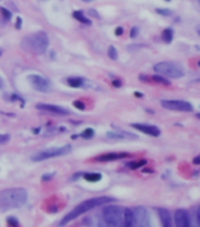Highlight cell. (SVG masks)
<instances>
[{
	"label": "cell",
	"instance_id": "cell-1",
	"mask_svg": "<svg viewBox=\"0 0 200 227\" xmlns=\"http://www.w3.org/2000/svg\"><path fill=\"white\" fill-rule=\"evenodd\" d=\"M27 200V191L22 187H12L0 191V211L19 208Z\"/></svg>",
	"mask_w": 200,
	"mask_h": 227
},
{
	"label": "cell",
	"instance_id": "cell-2",
	"mask_svg": "<svg viewBox=\"0 0 200 227\" xmlns=\"http://www.w3.org/2000/svg\"><path fill=\"white\" fill-rule=\"evenodd\" d=\"M116 200L114 198H111V196H97V198H92V199H88V200L84 201V202H81L79 204L78 206L74 208L73 211H71L69 214H66L64 219L60 221V225L64 226V225H66V224H69V222L73 221L74 219H77V218L81 215V214H84L86 212H90L91 210H93L95 207H99V206H104L106 204H110V202H113V201Z\"/></svg>",
	"mask_w": 200,
	"mask_h": 227
},
{
	"label": "cell",
	"instance_id": "cell-3",
	"mask_svg": "<svg viewBox=\"0 0 200 227\" xmlns=\"http://www.w3.org/2000/svg\"><path fill=\"white\" fill-rule=\"evenodd\" d=\"M48 37L45 32H37L25 37L21 40V48L33 55L44 54L48 47Z\"/></svg>",
	"mask_w": 200,
	"mask_h": 227
},
{
	"label": "cell",
	"instance_id": "cell-4",
	"mask_svg": "<svg viewBox=\"0 0 200 227\" xmlns=\"http://www.w3.org/2000/svg\"><path fill=\"white\" fill-rule=\"evenodd\" d=\"M102 222L111 227L124 225V210L119 206H105L101 211Z\"/></svg>",
	"mask_w": 200,
	"mask_h": 227
},
{
	"label": "cell",
	"instance_id": "cell-5",
	"mask_svg": "<svg viewBox=\"0 0 200 227\" xmlns=\"http://www.w3.org/2000/svg\"><path fill=\"white\" fill-rule=\"evenodd\" d=\"M153 69L159 74H163L165 77H169V78H173V79H179L183 78L185 75L184 69L171 61H161L154 65Z\"/></svg>",
	"mask_w": 200,
	"mask_h": 227
},
{
	"label": "cell",
	"instance_id": "cell-6",
	"mask_svg": "<svg viewBox=\"0 0 200 227\" xmlns=\"http://www.w3.org/2000/svg\"><path fill=\"white\" fill-rule=\"evenodd\" d=\"M72 146L71 145H65L61 147H53V148H47V149H42L40 152L36 153L32 157L33 161H44L47 159L57 158V157H61L67 154L71 151Z\"/></svg>",
	"mask_w": 200,
	"mask_h": 227
},
{
	"label": "cell",
	"instance_id": "cell-7",
	"mask_svg": "<svg viewBox=\"0 0 200 227\" xmlns=\"http://www.w3.org/2000/svg\"><path fill=\"white\" fill-rule=\"evenodd\" d=\"M160 104L164 108L169 110V111H179V112H192L193 106L191 105L188 101L185 100H173V99H166L161 100Z\"/></svg>",
	"mask_w": 200,
	"mask_h": 227
},
{
	"label": "cell",
	"instance_id": "cell-8",
	"mask_svg": "<svg viewBox=\"0 0 200 227\" xmlns=\"http://www.w3.org/2000/svg\"><path fill=\"white\" fill-rule=\"evenodd\" d=\"M27 80L30 81L32 87L36 91H38V92L46 93L48 91H51V87H52L51 86V81L47 80L46 78L41 77V75H39V74H31V75H28Z\"/></svg>",
	"mask_w": 200,
	"mask_h": 227
},
{
	"label": "cell",
	"instance_id": "cell-9",
	"mask_svg": "<svg viewBox=\"0 0 200 227\" xmlns=\"http://www.w3.org/2000/svg\"><path fill=\"white\" fill-rule=\"evenodd\" d=\"M134 213V225L137 226H150V215L145 207H136L133 210Z\"/></svg>",
	"mask_w": 200,
	"mask_h": 227
},
{
	"label": "cell",
	"instance_id": "cell-10",
	"mask_svg": "<svg viewBox=\"0 0 200 227\" xmlns=\"http://www.w3.org/2000/svg\"><path fill=\"white\" fill-rule=\"evenodd\" d=\"M38 110L40 111H46L48 113H52V114H58V116H69L71 112L65 110L60 106H55V105H51V104H38L37 106Z\"/></svg>",
	"mask_w": 200,
	"mask_h": 227
},
{
	"label": "cell",
	"instance_id": "cell-11",
	"mask_svg": "<svg viewBox=\"0 0 200 227\" xmlns=\"http://www.w3.org/2000/svg\"><path fill=\"white\" fill-rule=\"evenodd\" d=\"M174 222L178 227H188L191 226L190 215L185 210H177L174 213Z\"/></svg>",
	"mask_w": 200,
	"mask_h": 227
},
{
	"label": "cell",
	"instance_id": "cell-12",
	"mask_svg": "<svg viewBox=\"0 0 200 227\" xmlns=\"http://www.w3.org/2000/svg\"><path fill=\"white\" fill-rule=\"evenodd\" d=\"M133 128H136L140 132L152 135V137H159L160 135V130L157 126H152V125H144V124H132L131 125Z\"/></svg>",
	"mask_w": 200,
	"mask_h": 227
},
{
	"label": "cell",
	"instance_id": "cell-13",
	"mask_svg": "<svg viewBox=\"0 0 200 227\" xmlns=\"http://www.w3.org/2000/svg\"><path fill=\"white\" fill-rule=\"evenodd\" d=\"M107 138L110 139H114V140H122V139H138V135L128 133L126 131H121L118 130V132H113V131H108L107 132Z\"/></svg>",
	"mask_w": 200,
	"mask_h": 227
},
{
	"label": "cell",
	"instance_id": "cell-14",
	"mask_svg": "<svg viewBox=\"0 0 200 227\" xmlns=\"http://www.w3.org/2000/svg\"><path fill=\"white\" fill-rule=\"evenodd\" d=\"M128 154L127 153H107V154H102V155H99L94 159L95 161H114V160H119V159H124L127 158Z\"/></svg>",
	"mask_w": 200,
	"mask_h": 227
},
{
	"label": "cell",
	"instance_id": "cell-15",
	"mask_svg": "<svg viewBox=\"0 0 200 227\" xmlns=\"http://www.w3.org/2000/svg\"><path fill=\"white\" fill-rule=\"evenodd\" d=\"M157 211H158L160 221H161V224H163L164 226H166V227L172 226V217H171V213H169V210L163 208V207H159Z\"/></svg>",
	"mask_w": 200,
	"mask_h": 227
},
{
	"label": "cell",
	"instance_id": "cell-16",
	"mask_svg": "<svg viewBox=\"0 0 200 227\" xmlns=\"http://www.w3.org/2000/svg\"><path fill=\"white\" fill-rule=\"evenodd\" d=\"M124 226H134V213L131 208L124 210Z\"/></svg>",
	"mask_w": 200,
	"mask_h": 227
},
{
	"label": "cell",
	"instance_id": "cell-17",
	"mask_svg": "<svg viewBox=\"0 0 200 227\" xmlns=\"http://www.w3.org/2000/svg\"><path fill=\"white\" fill-rule=\"evenodd\" d=\"M73 18L77 19L78 21H80V22H83V24H86V25H91L92 24L90 19H87L81 11H75V12H73Z\"/></svg>",
	"mask_w": 200,
	"mask_h": 227
},
{
	"label": "cell",
	"instance_id": "cell-18",
	"mask_svg": "<svg viewBox=\"0 0 200 227\" xmlns=\"http://www.w3.org/2000/svg\"><path fill=\"white\" fill-rule=\"evenodd\" d=\"M102 178V175L100 173H85L84 179L86 181H90V182H98Z\"/></svg>",
	"mask_w": 200,
	"mask_h": 227
},
{
	"label": "cell",
	"instance_id": "cell-19",
	"mask_svg": "<svg viewBox=\"0 0 200 227\" xmlns=\"http://www.w3.org/2000/svg\"><path fill=\"white\" fill-rule=\"evenodd\" d=\"M163 40L166 44H169V42H172L173 40V30L172 28H166V30H164L163 32Z\"/></svg>",
	"mask_w": 200,
	"mask_h": 227
},
{
	"label": "cell",
	"instance_id": "cell-20",
	"mask_svg": "<svg viewBox=\"0 0 200 227\" xmlns=\"http://www.w3.org/2000/svg\"><path fill=\"white\" fill-rule=\"evenodd\" d=\"M67 84L71 87H73V88H78V87L83 86L84 81H83V79H80V78H69L67 79Z\"/></svg>",
	"mask_w": 200,
	"mask_h": 227
},
{
	"label": "cell",
	"instance_id": "cell-21",
	"mask_svg": "<svg viewBox=\"0 0 200 227\" xmlns=\"http://www.w3.org/2000/svg\"><path fill=\"white\" fill-rule=\"evenodd\" d=\"M146 164H147V160L142 159V160H139V161H132V163H128L126 166L131 169H138V168H140V167H142L144 165H146Z\"/></svg>",
	"mask_w": 200,
	"mask_h": 227
},
{
	"label": "cell",
	"instance_id": "cell-22",
	"mask_svg": "<svg viewBox=\"0 0 200 227\" xmlns=\"http://www.w3.org/2000/svg\"><path fill=\"white\" fill-rule=\"evenodd\" d=\"M152 80L153 81H155V83H158V84L166 85V86L171 85V81H169V79L164 78L163 75H159V74H154V75H152Z\"/></svg>",
	"mask_w": 200,
	"mask_h": 227
},
{
	"label": "cell",
	"instance_id": "cell-23",
	"mask_svg": "<svg viewBox=\"0 0 200 227\" xmlns=\"http://www.w3.org/2000/svg\"><path fill=\"white\" fill-rule=\"evenodd\" d=\"M93 135H94L93 128H86V130H84L83 133H81V137L84 138V139H91Z\"/></svg>",
	"mask_w": 200,
	"mask_h": 227
},
{
	"label": "cell",
	"instance_id": "cell-24",
	"mask_svg": "<svg viewBox=\"0 0 200 227\" xmlns=\"http://www.w3.org/2000/svg\"><path fill=\"white\" fill-rule=\"evenodd\" d=\"M108 57H110L112 60H117L118 59V51L114 46H110L108 48Z\"/></svg>",
	"mask_w": 200,
	"mask_h": 227
},
{
	"label": "cell",
	"instance_id": "cell-25",
	"mask_svg": "<svg viewBox=\"0 0 200 227\" xmlns=\"http://www.w3.org/2000/svg\"><path fill=\"white\" fill-rule=\"evenodd\" d=\"M155 12L158 13V14H161V16H165V17H169V16H172V12L167 8H157Z\"/></svg>",
	"mask_w": 200,
	"mask_h": 227
},
{
	"label": "cell",
	"instance_id": "cell-26",
	"mask_svg": "<svg viewBox=\"0 0 200 227\" xmlns=\"http://www.w3.org/2000/svg\"><path fill=\"white\" fill-rule=\"evenodd\" d=\"M0 12H1V14H2V17H4V19H5V20L11 19L12 13H11L8 10H6V8H4V7H0Z\"/></svg>",
	"mask_w": 200,
	"mask_h": 227
},
{
	"label": "cell",
	"instance_id": "cell-27",
	"mask_svg": "<svg viewBox=\"0 0 200 227\" xmlns=\"http://www.w3.org/2000/svg\"><path fill=\"white\" fill-rule=\"evenodd\" d=\"M73 106L75 107V108H78V110H80V111H84L85 110V104L83 102V101H80V100H75V101H73Z\"/></svg>",
	"mask_w": 200,
	"mask_h": 227
},
{
	"label": "cell",
	"instance_id": "cell-28",
	"mask_svg": "<svg viewBox=\"0 0 200 227\" xmlns=\"http://www.w3.org/2000/svg\"><path fill=\"white\" fill-rule=\"evenodd\" d=\"M7 224L10 225V226H13V227H18L19 226V221L17 220L14 217H10L7 219Z\"/></svg>",
	"mask_w": 200,
	"mask_h": 227
},
{
	"label": "cell",
	"instance_id": "cell-29",
	"mask_svg": "<svg viewBox=\"0 0 200 227\" xmlns=\"http://www.w3.org/2000/svg\"><path fill=\"white\" fill-rule=\"evenodd\" d=\"M11 137L8 134H0V145H2V144H6L10 141Z\"/></svg>",
	"mask_w": 200,
	"mask_h": 227
},
{
	"label": "cell",
	"instance_id": "cell-30",
	"mask_svg": "<svg viewBox=\"0 0 200 227\" xmlns=\"http://www.w3.org/2000/svg\"><path fill=\"white\" fill-rule=\"evenodd\" d=\"M55 175V173L54 172H52V173H46V174H44L41 177V179H42V181H48V180H51Z\"/></svg>",
	"mask_w": 200,
	"mask_h": 227
},
{
	"label": "cell",
	"instance_id": "cell-31",
	"mask_svg": "<svg viewBox=\"0 0 200 227\" xmlns=\"http://www.w3.org/2000/svg\"><path fill=\"white\" fill-rule=\"evenodd\" d=\"M138 33H139V28H138V27H133L131 30L130 35H131V38H136L138 35Z\"/></svg>",
	"mask_w": 200,
	"mask_h": 227
},
{
	"label": "cell",
	"instance_id": "cell-32",
	"mask_svg": "<svg viewBox=\"0 0 200 227\" xmlns=\"http://www.w3.org/2000/svg\"><path fill=\"white\" fill-rule=\"evenodd\" d=\"M114 33H116V35H118V37H119V35H121V34L124 33V28H122V27H117L116 32H114Z\"/></svg>",
	"mask_w": 200,
	"mask_h": 227
},
{
	"label": "cell",
	"instance_id": "cell-33",
	"mask_svg": "<svg viewBox=\"0 0 200 227\" xmlns=\"http://www.w3.org/2000/svg\"><path fill=\"white\" fill-rule=\"evenodd\" d=\"M21 25H22V20H21V18L19 17V18H17V24H16L17 30H20Z\"/></svg>",
	"mask_w": 200,
	"mask_h": 227
},
{
	"label": "cell",
	"instance_id": "cell-34",
	"mask_svg": "<svg viewBox=\"0 0 200 227\" xmlns=\"http://www.w3.org/2000/svg\"><path fill=\"white\" fill-rule=\"evenodd\" d=\"M88 13H90V14L92 17H97V18H100V16L98 14V12H97V11H94L93 8H91V10L88 11Z\"/></svg>",
	"mask_w": 200,
	"mask_h": 227
},
{
	"label": "cell",
	"instance_id": "cell-35",
	"mask_svg": "<svg viewBox=\"0 0 200 227\" xmlns=\"http://www.w3.org/2000/svg\"><path fill=\"white\" fill-rule=\"evenodd\" d=\"M193 164L200 165V154L199 155H197V157H194V159H193Z\"/></svg>",
	"mask_w": 200,
	"mask_h": 227
},
{
	"label": "cell",
	"instance_id": "cell-36",
	"mask_svg": "<svg viewBox=\"0 0 200 227\" xmlns=\"http://www.w3.org/2000/svg\"><path fill=\"white\" fill-rule=\"evenodd\" d=\"M112 85H113L114 87H120V86H121V81H120V80H113Z\"/></svg>",
	"mask_w": 200,
	"mask_h": 227
},
{
	"label": "cell",
	"instance_id": "cell-37",
	"mask_svg": "<svg viewBox=\"0 0 200 227\" xmlns=\"http://www.w3.org/2000/svg\"><path fill=\"white\" fill-rule=\"evenodd\" d=\"M197 222L200 226V207H198V210H197Z\"/></svg>",
	"mask_w": 200,
	"mask_h": 227
},
{
	"label": "cell",
	"instance_id": "cell-38",
	"mask_svg": "<svg viewBox=\"0 0 200 227\" xmlns=\"http://www.w3.org/2000/svg\"><path fill=\"white\" fill-rule=\"evenodd\" d=\"M142 172H145V173H152L153 169H151V168H145V169H142Z\"/></svg>",
	"mask_w": 200,
	"mask_h": 227
},
{
	"label": "cell",
	"instance_id": "cell-39",
	"mask_svg": "<svg viewBox=\"0 0 200 227\" xmlns=\"http://www.w3.org/2000/svg\"><path fill=\"white\" fill-rule=\"evenodd\" d=\"M4 80L1 79V78H0V90H2V88H4Z\"/></svg>",
	"mask_w": 200,
	"mask_h": 227
},
{
	"label": "cell",
	"instance_id": "cell-40",
	"mask_svg": "<svg viewBox=\"0 0 200 227\" xmlns=\"http://www.w3.org/2000/svg\"><path fill=\"white\" fill-rule=\"evenodd\" d=\"M134 94H136V97H139V98H141L142 97V93H140V92H136Z\"/></svg>",
	"mask_w": 200,
	"mask_h": 227
},
{
	"label": "cell",
	"instance_id": "cell-41",
	"mask_svg": "<svg viewBox=\"0 0 200 227\" xmlns=\"http://www.w3.org/2000/svg\"><path fill=\"white\" fill-rule=\"evenodd\" d=\"M197 33L199 34V37H200V25H198V26H197Z\"/></svg>",
	"mask_w": 200,
	"mask_h": 227
},
{
	"label": "cell",
	"instance_id": "cell-42",
	"mask_svg": "<svg viewBox=\"0 0 200 227\" xmlns=\"http://www.w3.org/2000/svg\"><path fill=\"white\" fill-rule=\"evenodd\" d=\"M77 138H78V135H75V134H74V135H72V139H77Z\"/></svg>",
	"mask_w": 200,
	"mask_h": 227
},
{
	"label": "cell",
	"instance_id": "cell-43",
	"mask_svg": "<svg viewBox=\"0 0 200 227\" xmlns=\"http://www.w3.org/2000/svg\"><path fill=\"white\" fill-rule=\"evenodd\" d=\"M197 118H198V119L200 120V113H198V114H197Z\"/></svg>",
	"mask_w": 200,
	"mask_h": 227
},
{
	"label": "cell",
	"instance_id": "cell-44",
	"mask_svg": "<svg viewBox=\"0 0 200 227\" xmlns=\"http://www.w3.org/2000/svg\"><path fill=\"white\" fill-rule=\"evenodd\" d=\"M83 1H86V2H90V1H93V0H83Z\"/></svg>",
	"mask_w": 200,
	"mask_h": 227
},
{
	"label": "cell",
	"instance_id": "cell-45",
	"mask_svg": "<svg viewBox=\"0 0 200 227\" xmlns=\"http://www.w3.org/2000/svg\"><path fill=\"white\" fill-rule=\"evenodd\" d=\"M195 81H198V83H200V79H197Z\"/></svg>",
	"mask_w": 200,
	"mask_h": 227
},
{
	"label": "cell",
	"instance_id": "cell-46",
	"mask_svg": "<svg viewBox=\"0 0 200 227\" xmlns=\"http://www.w3.org/2000/svg\"><path fill=\"white\" fill-rule=\"evenodd\" d=\"M166 1H171V0H166Z\"/></svg>",
	"mask_w": 200,
	"mask_h": 227
},
{
	"label": "cell",
	"instance_id": "cell-47",
	"mask_svg": "<svg viewBox=\"0 0 200 227\" xmlns=\"http://www.w3.org/2000/svg\"><path fill=\"white\" fill-rule=\"evenodd\" d=\"M198 1H199V4H200V0H198Z\"/></svg>",
	"mask_w": 200,
	"mask_h": 227
},
{
	"label": "cell",
	"instance_id": "cell-48",
	"mask_svg": "<svg viewBox=\"0 0 200 227\" xmlns=\"http://www.w3.org/2000/svg\"><path fill=\"white\" fill-rule=\"evenodd\" d=\"M0 25H1V21H0Z\"/></svg>",
	"mask_w": 200,
	"mask_h": 227
},
{
	"label": "cell",
	"instance_id": "cell-49",
	"mask_svg": "<svg viewBox=\"0 0 200 227\" xmlns=\"http://www.w3.org/2000/svg\"><path fill=\"white\" fill-rule=\"evenodd\" d=\"M199 66H200V61H199Z\"/></svg>",
	"mask_w": 200,
	"mask_h": 227
},
{
	"label": "cell",
	"instance_id": "cell-50",
	"mask_svg": "<svg viewBox=\"0 0 200 227\" xmlns=\"http://www.w3.org/2000/svg\"><path fill=\"white\" fill-rule=\"evenodd\" d=\"M44 1H46V0H44Z\"/></svg>",
	"mask_w": 200,
	"mask_h": 227
}]
</instances>
